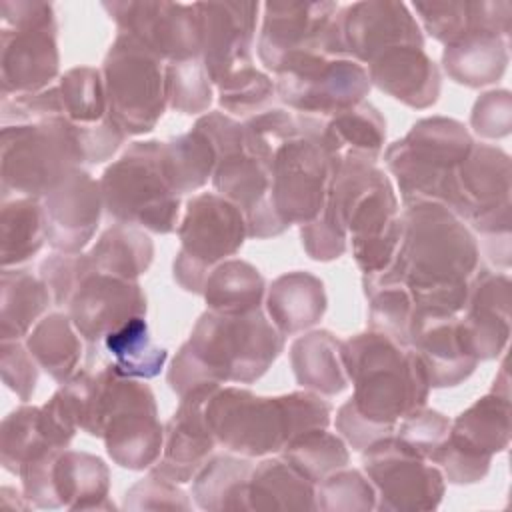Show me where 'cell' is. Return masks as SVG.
Segmentation results:
<instances>
[{"instance_id":"obj_30","label":"cell","mask_w":512,"mask_h":512,"mask_svg":"<svg viewBox=\"0 0 512 512\" xmlns=\"http://www.w3.org/2000/svg\"><path fill=\"white\" fill-rule=\"evenodd\" d=\"M508 438L510 400L508 392L498 394L496 388L464 410L454 424H450L448 432L452 444L488 460L508 446Z\"/></svg>"},{"instance_id":"obj_26","label":"cell","mask_w":512,"mask_h":512,"mask_svg":"<svg viewBox=\"0 0 512 512\" xmlns=\"http://www.w3.org/2000/svg\"><path fill=\"white\" fill-rule=\"evenodd\" d=\"M462 332L478 360L496 358L510 334V280L504 274L480 270L470 280Z\"/></svg>"},{"instance_id":"obj_53","label":"cell","mask_w":512,"mask_h":512,"mask_svg":"<svg viewBox=\"0 0 512 512\" xmlns=\"http://www.w3.org/2000/svg\"><path fill=\"white\" fill-rule=\"evenodd\" d=\"M0 370L4 384L20 398L30 400L38 382V362L20 340H2Z\"/></svg>"},{"instance_id":"obj_12","label":"cell","mask_w":512,"mask_h":512,"mask_svg":"<svg viewBox=\"0 0 512 512\" xmlns=\"http://www.w3.org/2000/svg\"><path fill=\"white\" fill-rule=\"evenodd\" d=\"M302 130L284 142L268 164L272 206L282 222L308 224L324 210L334 160L322 144V118L300 114Z\"/></svg>"},{"instance_id":"obj_22","label":"cell","mask_w":512,"mask_h":512,"mask_svg":"<svg viewBox=\"0 0 512 512\" xmlns=\"http://www.w3.org/2000/svg\"><path fill=\"white\" fill-rule=\"evenodd\" d=\"M102 208L100 182L76 168L42 198L48 244L58 252H80L92 240Z\"/></svg>"},{"instance_id":"obj_8","label":"cell","mask_w":512,"mask_h":512,"mask_svg":"<svg viewBox=\"0 0 512 512\" xmlns=\"http://www.w3.org/2000/svg\"><path fill=\"white\" fill-rule=\"evenodd\" d=\"M472 146L474 140L466 128L444 116L416 122L402 140L390 144L384 160L396 176L404 206L442 204L454 170Z\"/></svg>"},{"instance_id":"obj_40","label":"cell","mask_w":512,"mask_h":512,"mask_svg":"<svg viewBox=\"0 0 512 512\" xmlns=\"http://www.w3.org/2000/svg\"><path fill=\"white\" fill-rule=\"evenodd\" d=\"M64 118L68 120L74 138L110 124L108 102L102 70L78 66L68 70L58 84Z\"/></svg>"},{"instance_id":"obj_33","label":"cell","mask_w":512,"mask_h":512,"mask_svg":"<svg viewBox=\"0 0 512 512\" xmlns=\"http://www.w3.org/2000/svg\"><path fill=\"white\" fill-rule=\"evenodd\" d=\"M442 62L458 84L478 88L496 82L508 64V38L488 32L468 34L444 48Z\"/></svg>"},{"instance_id":"obj_3","label":"cell","mask_w":512,"mask_h":512,"mask_svg":"<svg viewBox=\"0 0 512 512\" xmlns=\"http://www.w3.org/2000/svg\"><path fill=\"white\" fill-rule=\"evenodd\" d=\"M284 348V334L262 314L204 312L174 356L168 384L182 398L202 386L258 380Z\"/></svg>"},{"instance_id":"obj_19","label":"cell","mask_w":512,"mask_h":512,"mask_svg":"<svg viewBox=\"0 0 512 512\" xmlns=\"http://www.w3.org/2000/svg\"><path fill=\"white\" fill-rule=\"evenodd\" d=\"M200 26V50L210 80L252 66L258 2H194Z\"/></svg>"},{"instance_id":"obj_48","label":"cell","mask_w":512,"mask_h":512,"mask_svg":"<svg viewBox=\"0 0 512 512\" xmlns=\"http://www.w3.org/2000/svg\"><path fill=\"white\" fill-rule=\"evenodd\" d=\"M166 100L182 114L208 110L212 102V80L202 56L178 62H166Z\"/></svg>"},{"instance_id":"obj_38","label":"cell","mask_w":512,"mask_h":512,"mask_svg":"<svg viewBox=\"0 0 512 512\" xmlns=\"http://www.w3.org/2000/svg\"><path fill=\"white\" fill-rule=\"evenodd\" d=\"M254 464L248 458L216 456L194 476V498L204 510H250L248 484Z\"/></svg>"},{"instance_id":"obj_2","label":"cell","mask_w":512,"mask_h":512,"mask_svg":"<svg viewBox=\"0 0 512 512\" xmlns=\"http://www.w3.org/2000/svg\"><path fill=\"white\" fill-rule=\"evenodd\" d=\"M340 360L354 394L336 414V428L354 450L392 434L396 424L422 408L428 382L412 348L370 330L340 344Z\"/></svg>"},{"instance_id":"obj_49","label":"cell","mask_w":512,"mask_h":512,"mask_svg":"<svg viewBox=\"0 0 512 512\" xmlns=\"http://www.w3.org/2000/svg\"><path fill=\"white\" fill-rule=\"evenodd\" d=\"M220 106L232 114L248 116L268 110L276 94V84L254 66L232 72L216 84Z\"/></svg>"},{"instance_id":"obj_29","label":"cell","mask_w":512,"mask_h":512,"mask_svg":"<svg viewBox=\"0 0 512 512\" xmlns=\"http://www.w3.org/2000/svg\"><path fill=\"white\" fill-rule=\"evenodd\" d=\"M386 140V122L378 108L368 102L344 110L322 124V144L332 160H364L380 158Z\"/></svg>"},{"instance_id":"obj_54","label":"cell","mask_w":512,"mask_h":512,"mask_svg":"<svg viewBox=\"0 0 512 512\" xmlns=\"http://www.w3.org/2000/svg\"><path fill=\"white\" fill-rule=\"evenodd\" d=\"M300 238L310 258L328 262L344 254L348 236L330 216L320 212L312 222L300 226Z\"/></svg>"},{"instance_id":"obj_51","label":"cell","mask_w":512,"mask_h":512,"mask_svg":"<svg viewBox=\"0 0 512 512\" xmlns=\"http://www.w3.org/2000/svg\"><path fill=\"white\" fill-rule=\"evenodd\" d=\"M374 486L356 470L334 472L320 482L316 508L322 510H370L374 504Z\"/></svg>"},{"instance_id":"obj_52","label":"cell","mask_w":512,"mask_h":512,"mask_svg":"<svg viewBox=\"0 0 512 512\" xmlns=\"http://www.w3.org/2000/svg\"><path fill=\"white\" fill-rule=\"evenodd\" d=\"M450 420L436 410L418 408L396 424V436L416 450L424 460H430L438 446L448 438Z\"/></svg>"},{"instance_id":"obj_24","label":"cell","mask_w":512,"mask_h":512,"mask_svg":"<svg viewBox=\"0 0 512 512\" xmlns=\"http://www.w3.org/2000/svg\"><path fill=\"white\" fill-rule=\"evenodd\" d=\"M218 386H202L180 398V406L166 424L162 458L156 474L172 482H188L208 462L216 438L206 422L204 404Z\"/></svg>"},{"instance_id":"obj_13","label":"cell","mask_w":512,"mask_h":512,"mask_svg":"<svg viewBox=\"0 0 512 512\" xmlns=\"http://www.w3.org/2000/svg\"><path fill=\"white\" fill-rule=\"evenodd\" d=\"M178 234L174 280L186 292L202 294L212 268L242 248L248 228L242 212L230 200L204 192L188 200Z\"/></svg>"},{"instance_id":"obj_56","label":"cell","mask_w":512,"mask_h":512,"mask_svg":"<svg viewBox=\"0 0 512 512\" xmlns=\"http://www.w3.org/2000/svg\"><path fill=\"white\" fill-rule=\"evenodd\" d=\"M510 92L508 90H494L482 94L472 110L470 124L472 128L486 138L506 136L510 132Z\"/></svg>"},{"instance_id":"obj_20","label":"cell","mask_w":512,"mask_h":512,"mask_svg":"<svg viewBox=\"0 0 512 512\" xmlns=\"http://www.w3.org/2000/svg\"><path fill=\"white\" fill-rule=\"evenodd\" d=\"M338 26L346 56L370 62L396 46H424L422 30L408 6L392 0L354 2L338 10Z\"/></svg>"},{"instance_id":"obj_32","label":"cell","mask_w":512,"mask_h":512,"mask_svg":"<svg viewBox=\"0 0 512 512\" xmlns=\"http://www.w3.org/2000/svg\"><path fill=\"white\" fill-rule=\"evenodd\" d=\"M54 488L60 506L72 510L114 508L108 502L110 472L106 464L88 452L62 450L54 462Z\"/></svg>"},{"instance_id":"obj_23","label":"cell","mask_w":512,"mask_h":512,"mask_svg":"<svg viewBox=\"0 0 512 512\" xmlns=\"http://www.w3.org/2000/svg\"><path fill=\"white\" fill-rule=\"evenodd\" d=\"M212 182L216 194L230 200L242 212L248 236L270 238L288 230L272 206L270 172L266 164L246 150L220 158Z\"/></svg>"},{"instance_id":"obj_4","label":"cell","mask_w":512,"mask_h":512,"mask_svg":"<svg viewBox=\"0 0 512 512\" xmlns=\"http://www.w3.org/2000/svg\"><path fill=\"white\" fill-rule=\"evenodd\" d=\"M330 412L332 406L310 392L260 398L238 386H218L204 404L216 442L242 456L280 452L296 436L326 428Z\"/></svg>"},{"instance_id":"obj_44","label":"cell","mask_w":512,"mask_h":512,"mask_svg":"<svg viewBox=\"0 0 512 512\" xmlns=\"http://www.w3.org/2000/svg\"><path fill=\"white\" fill-rule=\"evenodd\" d=\"M96 270L128 280L142 276L154 258V244L142 230L116 222L88 252Z\"/></svg>"},{"instance_id":"obj_35","label":"cell","mask_w":512,"mask_h":512,"mask_svg":"<svg viewBox=\"0 0 512 512\" xmlns=\"http://www.w3.org/2000/svg\"><path fill=\"white\" fill-rule=\"evenodd\" d=\"M340 340L326 330L310 332L298 338L290 348L292 370L304 388L320 394H338L348 386L340 360Z\"/></svg>"},{"instance_id":"obj_55","label":"cell","mask_w":512,"mask_h":512,"mask_svg":"<svg viewBox=\"0 0 512 512\" xmlns=\"http://www.w3.org/2000/svg\"><path fill=\"white\" fill-rule=\"evenodd\" d=\"M126 508H190L176 482L152 472L126 492Z\"/></svg>"},{"instance_id":"obj_16","label":"cell","mask_w":512,"mask_h":512,"mask_svg":"<svg viewBox=\"0 0 512 512\" xmlns=\"http://www.w3.org/2000/svg\"><path fill=\"white\" fill-rule=\"evenodd\" d=\"M368 92V70L352 58L304 56L276 74V94L300 114L322 120L358 106Z\"/></svg>"},{"instance_id":"obj_15","label":"cell","mask_w":512,"mask_h":512,"mask_svg":"<svg viewBox=\"0 0 512 512\" xmlns=\"http://www.w3.org/2000/svg\"><path fill=\"white\" fill-rule=\"evenodd\" d=\"M484 240L510 238V158L500 148L474 144L458 164L442 202Z\"/></svg>"},{"instance_id":"obj_28","label":"cell","mask_w":512,"mask_h":512,"mask_svg":"<svg viewBox=\"0 0 512 512\" xmlns=\"http://www.w3.org/2000/svg\"><path fill=\"white\" fill-rule=\"evenodd\" d=\"M426 32L446 46L474 32L510 36V2H414Z\"/></svg>"},{"instance_id":"obj_6","label":"cell","mask_w":512,"mask_h":512,"mask_svg":"<svg viewBox=\"0 0 512 512\" xmlns=\"http://www.w3.org/2000/svg\"><path fill=\"white\" fill-rule=\"evenodd\" d=\"M350 236L364 276L382 272L396 256L402 222L386 174L364 160H336L322 210Z\"/></svg>"},{"instance_id":"obj_21","label":"cell","mask_w":512,"mask_h":512,"mask_svg":"<svg viewBox=\"0 0 512 512\" xmlns=\"http://www.w3.org/2000/svg\"><path fill=\"white\" fill-rule=\"evenodd\" d=\"M68 316L90 348L132 316L146 314V296L136 280L92 272L68 302Z\"/></svg>"},{"instance_id":"obj_36","label":"cell","mask_w":512,"mask_h":512,"mask_svg":"<svg viewBox=\"0 0 512 512\" xmlns=\"http://www.w3.org/2000/svg\"><path fill=\"white\" fill-rule=\"evenodd\" d=\"M76 332L70 316L52 312L34 326L26 340L38 366L60 384L68 382L78 372L82 344Z\"/></svg>"},{"instance_id":"obj_5","label":"cell","mask_w":512,"mask_h":512,"mask_svg":"<svg viewBox=\"0 0 512 512\" xmlns=\"http://www.w3.org/2000/svg\"><path fill=\"white\" fill-rule=\"evenodd\" d=\"M86 374L80 428L104 440L110 458L128 470L152 466L164 444L152 390L112 364Z\"/></svg>"},{"instance_id":"obj_50","label":"cell","mask_w":512,"mask_h":512,"mask_svg":"<svg viewBox=\"0 0 512 512\" xmlns=\"http://www.w3.org/2000/svg\"><path fill=\"white\" fill-rule=\"evenodd\" d=\"M92 272L98 270L90 254L82 252H58L40 264V278L48 286L54 306H68L76 288Z\"/></svg>"},{"instance_id":"obj_10","label":"cell","mask_w":512,"mask_h":512,"mask_svg":"<svg viewBox=\"0 0 512 512\" xmlns=\"http://www.w3.org/2000/svg\"><path fill=\"white\" fill-rule=\"evenodd\" d=\"M2 98L46 90L58 74V26L52 4L0 2Z\"/></svg>"},{"instance_id":"obj_41","label":"cell","mask_w":512,"mask_h":512,"mask_svg":"<svg viewBox=\"0 0 512 512\" xmlns=\"http://www.w3.org/2000/svg\"><path fill=\"white\" fill-rule=\"evenodd\" d=\"M102 344L112 356V366L128 378H154L168 360L166 348L152 340L144 316H132L120 324L106 334Z\"/></svg>"},{"instance_id":"obj_45","label":"cell","mask_w":512,"mask_h":512,"mask_svg":"<svg viewBox=\"0 0 512 512\" xmlns=\"http://www.w3.org/2000/svg\"><path fill=\"white\" fill-rule=\"evenodd\" d=\"M364 292L370 302V328L390 336L402 346H408V330L414 306L404 284L380 274H370L364 276Z\"/></svg>"},{"instance_id":"obj_27","label":"cell","mask_w":512,"mask_h":512,"mask_svg":"<svg viewBox=\"0 0 512 512\" xmlns=\"http://www.w3.org/2000/svg\"><path fill=\"white\" fill-rule=\"evenodd\" d=\"M370 84L412 108H428L440 94V72L422 46H396L368 62Z\"/></svg>"},{"instance_id":"obj_18","label":"cell","mask_w":512,"mask_h":512,"mask_svg":"<svg viewBox=\"0 0 512 512\" xmlns=\"http://www.w3.org/2000/svg\"><path fill=\"white\" fill-rule=\"evenodd\" d=\"M122 34H130L152 50L160 60L178 62L202 56L200 26L194 4L128 0L104 2Z\"/></svg>"},{"instance_id":"obj_7","label":"cell","mask_w":512,"mask_h":512,"mask_svg":"<svg viewBox=\"0 0 512 512\" xmlns=\"http://www.w3.org/2000/svg\"><path fill=\"white\" fill-rule=\"evenodd\" d=\"M102 202L120 224L142 226L156 234L176 230L180 194L164 170V142H134L100 178Z\"/></svg>"},{"instance_id":"obj_11","label":"cell","mask_w":512,"mask_h":512,"mask_svg":"<svg viewBox=\"0 0 512 512\" xmlns=\"http://www.w3.org/2000/svg\"><path fill=\"white\" fill-rule=\"evenodd\" d=\"M164 60L130 34H118L104 58L102 78L110 120L126 134H146L162 118L166 100Z\"/></svg>"},{"instance_id":"obj_46","label":"cell","mask_w":512,"mask_h":512,"mask_svg":"<svg viewBox=\"0 0 512 512\" xmlns=\"http://www.w3.org/2000/svg\"><path fill=\"white\" fill-rule=\"evenodd\" d=\"M282 452L284 460L312 484H320L348 464L346 444L336 434L326 432V428L296 436L282 448Z\"/></svg>"},{"instance_id":"obj_14","label":"cell","mask_w":512,"mask_h":512,"mask_svg":"<svg viewBox=\"0 0 512 512\" xmlns=\"http://www.w3.org/2000/svg\"><path fill=\"white\" fill-rule=\"evenodd\" d=\"M336 2H266L258 36V56L272 72H282L304 56L348 58Z\"/></svg>"},{"instance_id":"obj_37","label":"cell","mask_w":512,"mask_h":512,"mask_svg":"<svg viewBox=\"0 0 512 512\" xmlns=\"http://www.w3.org/2000/svg\"><path fill=\"white\" fill-rule=\"evenodd\" d=\"M248 506L250 510L316 508V490L314 484L284 458L264 460L252 470Z\"/></svg>"},{"instance_id":"obj_17","label":"cell","mask_w":512,"mask_h":512,"mask_svg":"<svg viewBox=\"0 0 512 512\" xmlns=\"http://www.w3.org/2000/svg\"><path fill=\"white\" fill-rule=\"evenodd\" d=\"M364 450L362 464L380 498L378 510H432L440 504L442 472L404 440L388 434Z\"/></svg>"},{"instance_id":"obj_9","label":"cell","mask_w":512,"mask_h":512,"mask_svg":"<svg viewBox=\"0 0 512 512\" xmlns=\"http://www.w3.org/2000/svg\"><path fill=\"white\" fill-rule=\"evenodd\" d=\"M82 164L64 112L2 126V200L44 198Z\"/></svg>"},{"instance_id":"obj_25","label":"cell","mask_w":512,"mask_h":512,"mask_svg":"<svg viewBox=\"0 0 512 512\" xmlns=\"http://www.w3.org/2000/svg\"><path fill=\"white\" fill-rule=\"evenodd\" d=\"M408 348L416 354L428 386L444 388L466 380L478 358L470 350L458 316L412 318Z\"/></svg>"},{"instance_id":"obj_1","label":"cell","mask_w":512,"mask_h":512,"mask_svg":"<svg viewBox=\"0 0 512 512\" xmlns=\"http://www.w3.org/2000/svg\"><path fill=\"white\" fill-rule=\"evenodd\" d=\"M402 234L384 278L404 284L412 318H446L464 310L478 272V244L454 212L436 202L406 206Z\"/></svg>"},{"instance_id":"obj_42","label":"cell","mask_w":512,"mask_h":512,"mask_svg":"<svg viewBox=\"0 0 512 512\" xmlns=\"http://www.w3.org/2000/svg\"><path fill=\"white\" fill-rule=\"evenodd\" d=\"M44 240V214L38 198L16 196L2 200L0 256L4 268L18 266L36 256Z\"/></svg>"},{"instance_id":"obj_47","label":"cell","mask_w":512,"mask_h":512,"mask_svg":"<svg viewBox=\"0 0 512 512\" xmlns=\"http://www.w3.org/2000/svg\"><path fill=\"white\" fill-rule=\"evenodd\" d=\"M46 448H56V446H52L40 430L38 406H20L2 420L0 452H2V466L8 472L18 474L20 466L28 458H32L34 454Z\"/></svg>"},{"instance_id":"obj_43","label":"cell","mask_w":512,"mask_h":512,"mask_svg":"<svg viewBox=\"0 0 512 512\" xmlns=\"http://www.w3.org/2000/svg\"><path fill=\"white\" fill-rule=\"evenodd\" d=\"M218 152L196 124L186 134L164 142V170L178 194L202 188L214 176Z\"/></svg>"},{"instance_id":"obj_39","label":"cell","mask_w":512,"mask_h":512,"mask_svg":"<svg viewBox=\"0 0 512 512\" xmlns=\"http://www.w3.org/2000/svg\"><path fill=\"white\" fill-rule=\"evenodd\" d=\"M262 274L244 260H226L212 268L204 282L210 310L220 314H246L258 310L264 298Z\"/></svg>"},{"instance_id":"obj_34","label":"cell","mask_w":512,"mask_h":512,"mask_svg":"<svg viewBox=\"0 0 512 512\" xmlns=\"http://www.w3.org/2000/svg\"><path fill=\"white\" fill-rule=\"evenodd\" d=\"M0 286V336L2 340H20L46 312L52 294L44 280L26 268H4Z\"/></svg>"},{"instance_id":"obj_31","label":"cell","mask_w":512,"mask_h":512,"mask_svg":"<svg viewBox=\"0 0 512 512\" xmlns=\"http://www.w3.org/2000/svg\"><path fill=\"white\" fill-rule=\"evenodd\" d=\"M266 308L272 324L284 336L296 334L324 316V286L308 272H288L272 282Z\"/></svg>"}]
</instances>
